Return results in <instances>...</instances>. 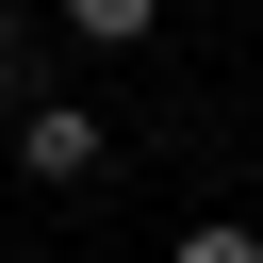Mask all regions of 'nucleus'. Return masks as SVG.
<instances>
[{
    "mask_svg": "<svg viewBox=\"0 0 263 263\" xmlns=\"http://www.w3.org/2000/svg\"><path fill=\"white\" fill-rule=\"evenodd\" d=\"M99 148H115V132H99L82 99H33V115H16V181H99Z\"/></svg>",
    "mask_w": 263,
    "mask_h": 263,
    "instance_id": "nucleus-1",
    "label": "nucleus"
},
{
    "mask_svg": "<svg viewBox=\"0 0 263 263\" xmlns=\"http://www.w3.org/2000/svg\"><path fill=\"white\" fill-rule=\"evenodd\" d=\"M0 82H33V16H16V0H0Z\"/></svg>",
    "mask_w": 263,
    "mask_h": 263,
    "instance_id": "nucleus-4",
    "label": "nucleus"
},
{
    "mask_svg": "<svg viewBox=\"0 0 263 263\" xmlns=\"http://www.w3.org/2000/svg\"><path fill=\"white\" fill-rule=\"evenodd\" d=\"M66 33H82V49H148V33H164V0H66Z\"/></svg>",
    "mask_w": 263,
    "mask_h": 263,
    "instance_id": "nucleus-2",
    "label": "nucleus"
},
{
    "mask_svg": "<svg viewBox=\"0 0 263 263\" xmlns=\"http://www.w3.org/2000/svg\"><path fill=\"white\" fill-rule=\"evenodd\" d=\"M164 263H263V230H247V214H197V230H181Z\"/></svg>",
    "mask_w": 263,
    "mask_h": 263,
    "instance_id": "nucleus-3",
    "label": "nucleus"
}]
</instances>
